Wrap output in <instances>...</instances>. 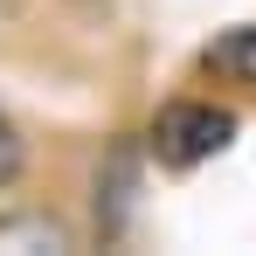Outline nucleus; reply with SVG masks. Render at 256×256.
<instances>
[{
    "label": "nucleus",
    "mask_w": 256,
    "mask_h": 256,
    "mask_svg": "<svg viewBox=\"0 0 256 256\" xmlns=\"http://www.w3.org/2000/svg\"><path fill=\"white\" fill-rule=\"evenodd\" d=\"M201 70H208V76H222V84L256 90V21L228 28V35H214V42L201 48Z\"/></svg>",
    "instance_id": "2"
},
{
    "label": "nucleus",
    "mask_w": 256,
    "mask_h": 256,
    "mask_svg": "<svg viewBox=\"0 0 256 256\" xmlns=\"http://www.w3.org/2000/svg\"><path fill=\"white\" fill-rule=\"evenodd\" d=\"M70 250V228L48 222V214H21V222H0V250Z\"/></svg>",
    "instance_id": "3"
},
{
    "label": "nucleus",
    "mask_w": 256,
    "mask_h": 256,
    "mask_svg": "<svg viewBox=\"0 0 256 256\" xmlns=\"http://www.w3.org/2000/svg\"><path fill=\"white\" fill-rule=\"evenodd\" d=\"M228 146H236V111H228V104L180 97V104H166V111L152 118V160L173 166V173L208 166V160H222Z\"/></svg>",
    "instance_id": "1"
},
{
    "label": "nucleus",
    "mask_w": 256,
    "mask_h": 256,
    "mask_svg": "<svg viewBox=\"0 0 256 256\" xmlns=\"http://www.w3.org/2000/svg\"><path fill=\"white\" fill-rule=\"evenodd\" d=\"M14 173H21V132L7 125V111H0V187H7Z\"/></svg>",
    "instance_id": "4"
}]
</instances>
